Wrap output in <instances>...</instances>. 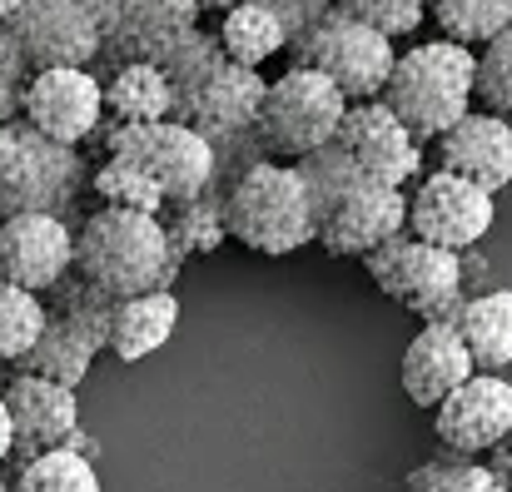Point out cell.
Listing matches in <instances>:
<instances>
[{"instance_id": "35", "label": "cell", "mask_w": 512, "mask_h": 492, "mask_svg": "<svg viewBox=\"0 0 512 492\" xmlns=\"http://www.w3.org/2000/svg\"><path fill=\"white\" fill-rule=\"evenodd\" d=\"M254 5H264V10L279 20L284 40H299L304 30H314V25L334 10V0H254Z\"/></svg>"}, {"instance_id": "28", "label": "cell", "mask_w": 512, "mask_h": 492, "mask_svg": "<svg viewBox=\"0 0 512 492\" xmlns=\"http://www.w3.org/2000/svg\"><path fill=\"white\" fill-rule=\"evenodd\" d=\"M50 299H55V309H45V314H55L60 324H70L95 353H105V338H110V314H115V299H105V294H95L90 284H80L75 274H65L55 289H50Z\"/></svg>"}, {"instance_id": "43", "label": "cell", "mask_w": 512, "mask_h": 492, "mask_svg": "<svg viewBox=\"0 0 512 492\" xmlns=\"http://www.w3.org/2000/svg\"><path fill=\"white\" fill-rule=\"evenodd\" d=\"M508 135H512V120H508Z\"/></svg>"}, {"instance_id": "19", "label": "cell", "mask_w": 512, "mask_h": 492, "mask_svg": "<svg viewBox=\"0 0 512 492\" xmlns=\"http://www.w3.org/2000/svg\"><path fill=\"white\" fill-rule=\"evenodd\" d=\"M473 378V363L458 343L453 324H423L408 348H403V363H398V383L408 393V403L418 408H438L453 388H463Z\"/></svg>"}, {"instance_id": "4", "label": "cell", "mask_w": 512, "mask_h": 492, "mask_svg": "<svg viewBox=\"0 0 512 492\" xmlns=\"http://www.w3.org/2000/svg\"><path fill=\"white\" fill-rule=\"evenodd\" d=\"M224 239L249 254H294L314 244V204L294 164L254 160L224 189Z\"/></svg>"}, {"instance_id": "36", "label": "cell", "mask_w": 512, "mask_h": 492, "mask_svg": "<svg viewBox=\"0 0 512 492\" xmlns=\"http://www.w3.org/2000/svg\"><path fill=\"white\" fill-rule=\"evenodd\" d=\"M0 75L5 80H30V70H25V60H20V50H15V40H10V30L0 25Z\"/></svg>"}, {"instance_id": "27", "label": "cell", "mask_w": 512, "mask_h": 492, "mask_svg": "<svg viewBox=\"0 0 512 492\" xmlns=\"http://www.w3.org/2000/svg\"><path fill=\"white\" fill-rule=\"evenodd\" d=\"M160 229L179 264L189 254H214L224 244V194H199L189 204H170L160 214Z\"/></svg>"}, {"instance_id": "37", "label": "cell", "mask_w": 512, "mask_h": 492, "mask_svg": "<svg viewBox=\"0 0 512 492\" xmlns=\"http://www.w3.org/2000/svg\"><path fill=\"white\" fill-rule=\"evenodd\" d=\"M15 120H20V80L0 75V125H15Z\"/></svg>"}, {"instance_id": "6", "label": "cell", "mask_w": 512, "mask_h": 492, "mask_svg": "<svg viewBox=\"0 0 512 492\" xmlns=\"http://www.w3.org/2000/svg\"><path fill=\"white\" fill-rule=\"evenodd\" d=\"M289 50V70H314L324 75L343 95V105H368L383 95L388 70L398 60L393 40H383L378 30L348 20L339 10H329L314 30H304L299 40L284 45Z\"/></svg>"}, {"instance_id": "18", "label": "cell", "mask_w": 512, "mask_h": 492, "mask_svg": "<svg viewBox=\"0 0 512 492\" xmlns=\"http://www.w3.org/2000/svg\"><path fill=\"white\" fill-rule=\"evenodd\" d=\"M438 150V174H453L473 189H483L488 199H498L512 184V135L508 120L498 115H483V110H468L448 135L433 140Z\"/></svg>"}, {"instance_id": "22", "label": "cell", "mask_w": 512, "mask_h": 492, "mask_svg": "<svg viewBox=\"0 0 512 492\" xmlns=\"http://www.w3.org/2000/svg\"><path fill=\"white\" fill-rule=\"evenodd\" d=\"M174 324H179V299L170 294H140V299H120L110 314V338L105 348L120 363H140L150 353H160L170 343Z\"/></svg>"}, {"instance_id": "32", "label": "cell", "mask_w": 512, "mask_h": 492, "mask_svg": "<svg viewBox=\"0 0 512 492\" xmlns=\"http://www.w3.org/2000/svg\"><path fill=\"white\" fill-rule=\"evenodd\" d=\"M45 328V299L0 284V368H15Z\"/></svg>"}, {"instance_id": "29", "label": "cell", "mask_w": 512, "mask_h": 492, "mask_svg": "<svg viewBox=\"0 0 512 492\" xmlns=\"http://www.w3.org/2000/svg\"><path fill=\"white\" fill-rule=\"evenodd\" d=\"M90 184H95V194L105 199V209L150 214V219H160V214H165V194H160V184H155L145 169H135V164L100 160L95 164V174H90Z\"/></svg>"}, {"instance_id": "5", "label": "cell", "mask_w": 512, "mask_h": 492, "mask_svg": "<svg viewBox=\"0 0 512 492\" xmlns=\"http://www.w3.org/2000/svg\"><path fill=\"white\" fill-rule=\"evenodd\" d=\"M343 95L314 70H284L279 80L264 85L259 115H254V150L259 160H309L319 155L343 120Z\"/></svg>"}, {"instance_id": "9", "label": "cell", "mask_w": 512, "mask_h": 492, "mask_svg": "<svg viewBox=\"0 0 512 492\" xmlns=\"http://www.w3.org/2000/svg\"><path fill=\"white\" fill-rule=\"evenodd\" d=\"M363 269L393 304H403L423 324H453V314L463 304V259L443 254V249H428L408 234L378 244L363 259Z\"/></svg>"}, {"instance_id": "15", "label": "cell", "mask_w": 512, "mask_h": 492, "mask_svg": "<svg viewBox=\"0 0 512 492\" xmlns=\"http://www.w3.org/2000/svg\"><path fill=\"white\" fill-rule=\"evenodd\" d=\"M403 224H408V194L403 189L353 184L314 224V244L334 259H368L378 244L398 239Z\"/></svg>"}, {"instance_id": "11", "label": "cell", "mask_w": 512, "mask_h": 492, "mask_svg": "<svg viewBox=\"0 0 512 492\" xmlns=\"http://www.w3.org/2000/svg\"><path fill=\"white\" fill-rule=\"evenodd\" d=\"M30 75L40 70H90L100 60V30L80 0H20L5 20Z\"/></svg>"}, {"instance_id": "21", "label": "cell", "mask_w": 512, "mask_h": 492, "mask_svg": "<svg viewBox=\"0 0 512 492\" xmlns=\"http://www.w3.org/2000/svg\"><path fill=\"white\" fill-rule=\"evenodd\" d=\"M453 333L473 373H503L512 363V289H488L458 304Z\"/></svg>"}, {"instance_id": "16", "label": "cell", "mask_w": 512, "mask_h": 492, "mask_svg": "<svg viewBox=\"0 0 512 492\" xmlns=\"http://www.w3.org/2000/svg\"><path fill=\"white\" fill-rule=\"evenodd\" d=\"M5 418H10V458L30 463L40 453H55L70 443V433L80 428V403L70 388L30 378V373H10L0 388Z\"/></svg>"}, {"instance_id": "34", "label": "cell", "mask_w": 512, "mask_h": 492, "mask_svg": "<svg viewBox=\"0 0 512 492\" xmlns=\"http://www.w3.org/2000/svg\"><path fill=\"white\" fill-rule=\"evenodd\" d=\"M428 5H433V0H334L339 15L358 20V25H368V30H378L383 40H403V35H413V30L423 25Z\"/></svg>"}, {"instance_id": "41", "label": "cell", "mask_w": 512, "mask_h": 492, "mask_svg": "<svg viewBox=\"0 0 512 492\" xmlns=\"http://www.w3.org/2000/svg\"><path fill=\"white\" fill-rule=\"evenodd\" d=\"M0 492H10V483H5V478H0Z\"/></svg>"}, {"instance_id": "38", "label": "cell", "mask_w": 512, "mask_h": 492, "mask_svg": "<svg viewBox=\"0 0 512 492\" xmlns=\"http://www.w3.org/2000/svg\"><path fill=\"white\" fill-rule=\"evenodd\" d=\"M10 458V418H5V403H0V463Z\"/></svg>"}, {"instance_id": "24", "label": "cell", "mask_w": 512, "mask_h": 492, "mask_svg": "<svg viewBox=\"0 0 512 492\" xmlns=\"http://www.w3.org/2000/svg\"><path fill=\"white\" fill-rule=\"evenodd\" d=\"M214 40H219V55L229 65H239V70H259L264 60L284 55V45H289L284 30H279V20L264 5H254V0L229 5L224 20H219V30H214Z\"/></svg>"}, {"instance_id": "1", "label": "cell", "mask_w": 512, "mask_h": 492, "mask_svg": "<svg viewBox=\"0 0 512 492\" xmlns=\"http://www.w3.org/2000/svg\"><path fill=\"white\" fill-rule=\"evenodd\" d=\"M160 75L170 80L174 110L170 120L194 130L209 145L239 140L254 130L259 100H264V75L259 70H239L219 55V40L209 30H184L170 45V55L160 60Z\"/></svg>"}, {"instance_id": "13", "label": "cell", "mask_w": 512, "mask_h": 492, "mask_svg": "<svg viewBox=\"0 0 512 492\" xmlns=\"http://www.w3.org/2000/svg\"><path fill=\"white\" fill-rule=\"evenodd\" d=\"M105 120L100 80L90 70H40L20 85V125L50 145H85Z\"/></svg>"}, {"instance_id": "25", "label": "cell", "mask_w": 512, "mask_h": 492, "mask_svg": "<svg viewBox=\"0 0 512 492\" xmlns=\"http://www.w3.org/2000/svg\"><path fill=\"white\" fill-rule=\"evenodd\" d=\"M90 363H95V348L70 324H60L55 314H45V328H40L35 348L15 363V373H30V378H45V383H60V388L75 393L85 383Z\"/></svg>"}, {"instance_id": "3", "label": "cell", "mask_w": 512, "mask_h": 492, "mask_svg": "<svg viewBox=\"0 0 512 492\" xmlns=\"http://www.w3.org/2000/svg\"><path fill=\"white\" fill-rule=\"evenodd\" d=\"M383 110L408 130V140L423 150L438 135H448L473 110V50L448 40L408 45L383 85Z\"/></svg>"}, {"instance_id": "26", "label": "cell", "mask_w": 512, "mask_h": 492, "mask_svg": "<svg viewBox=\"0 0 512 492\" xmlns=\"http://www.w3.org/2000/svg\"><path fill=\"white\" fill-rule=\"evenodd\" d=\"M428 15L443 30L438 40L463 45V50H473V45L483 50L503 30H512V0H433Z\"/></svg>"}, {"instance_id": "20", "label": "cell", "mask_w": 512, "mask_h": 492, "mask_svg": "<svg viewBox=\"0 0 512 492\" xmlns=\"http://www.w3.org/2000/svg\"><path fill=\"white\" fill-rule=\"evenodd\" d=\"M194 25H199V10L189 0H130L115 35L100 45V55H110L115 70L120 65H155L160 70L170 45Z\"/></svg>"}, {"instance_id": "12", "label": "cell", "mask_w": 512, "mask_h": 492, "mask_svg": "<svg viewBox=\"0 0 512 492\" xmlns=\"http://www.w3.org/2000/svg\"><path fill=\"white\" fill-rule=\"evenodd\" d=\"M329 145L353 164V174H358L363 184H378V189H408V184H418V174H423V150H418V145L408 140V130L383 110V100L348 105Z\"/></svg>"}, {"instance_id": "10", "label": "cell", "mask_w": 512, "mask_h": 492, "mask_svg": "<svg viewBox=\"0 0 512 492\" xmlns=\"http://www.w3.org/2000/svg\"><path fill=\"white\" fill-rule=\"evenodd\" d=\"M493 214H498V204L483 189H473V184H463L453 174L428 169V174H418V184L408 194L403 234L428 244V249H443V254L463 259V254H473L483 244V234L493 229Z\"/></svg>"}, {"instance_id": "17", "label": "cell", "mask_w": 512, "mask_h": 492, "mask_svg": "<svg viewBox=\"0 0 512 492\" xmlns=\"http://www.w3.org/2000/svg\"><path fill=\"white\" fill-rule=\"evenodd\" d=\"M75 234L55 214H15L0 224V284L25 294H50L70 274Z\"/></svg>"}, {"instance_id": "30", "label": "cell", "mask_w": 512, "mask_h": 492, "mask_svg": "<svg viewBox=\"0 0 512 492\" xmlns=\"http://www.w3.org/2000/svg\"><path fill=\"white\" fill-rule=\"evenodd\" d=\"M10 492H105V488H100V473H95L90 458L55 448V453H40V458L20 463Z\"/></svg>"}, {"instance_id": "23", "label": "cell", "mask_w": 512, "mask_h": 492, "mask_svg": "<svg viewBox=\"0 0 512 492\" xmlns=\"http://www.w3.org/2000/svg\"><path fill=\"white\" fill-rule=\"evenodd\" d=\"M100 105H105L110 125H160V120H170L174 95L170 80L155 65H120L110 75V85H100Z\"/></svg>"}, {"instance_id": "31", "label": "cell", "mask_w": 512, "mask_h": 492, "mask_svg": "<svg viewBox=\"0 0 512 492\" xmlns=\"http://www.w3.org/2000/svg\"><path fill=\"white\" fill-rule=\"evenodd\" d=\"M473 105L483 115L512 120V30L473 55Z\"/></svg>"}, {"instance_id": "8", "label": "cell", "mask_w": 512, "mask_h": 492, "mask_svg": "<svg viewBox=\"0 0 512 492\" xmlns=\"http://www.w3.org/2000/svg\"><path fill=\"white\" fill-rule=\"evenodd\" d=\"M85 160L65 145L30 135L20 120L0 125V224L15 214H55L80 194Z\"/></svg>"}, {"instance_id": "40", "label": "cell", "mask_w": 512, "mask_h": 492, "mask_svg": "<svg viewBox=\"0 0 512 492\" xmlns=\"http://www.w3.org/2000/svg\"><path fill=\"white\" fill-rule=\"evenodd\" d=\"M15 10H20V0H0V25H5V20H10Z\"/></svg>"}, {"instance_id": "42", "label": "cell", "mask_w": 512, "mask_h": 492, "mask_svg": "<svg viewBox=\"0 0 512 492\" xmlns=\"http://www.w3.org/2000/svg\"><path fill=\"white\" fill-rule=\"evenodd\" d=\"M503 448H512V428H508V443H503Z\"/></svg>"}, {"instance_id": "44", "label": "cell", "mask_w": 512, "mask_h": 492, "mask_svg": "<svg viewBox=\"0 0 512 492\" xmlns=\"http://www.w3.org/2000/svg\"><path fill=\"white\" fill-rule=\"evenodd\" d=\"M0 373H5V368H0Z\"/></svg>"}, {"instance_id": "2", "label": "cell", "mask_w": 512, "mask_h": 492, "mask_svg": "<svg viewBox=\"0 0 512 492\" xmlns=\"http://www.w3.org/2000/svg\"><path fill=\"white\" fill-rule=\"evenodd\" d=\"M70 274L120 304L140 294H170V284L179 279V259L165 244L160 219L125 214V209H95L75 234Z\"/></svg>"}, {"instance_id": "14", "label": "cell", "mask_w": 512, "mask_h": 492, "mask_svg": "<svg viewBox=\"0 0 512 492\" xmlns=\"http://www.w3.org/2000/svg\"><path fill=\"white\" fill-rule=\"evenodd\" d=\"M433 428H438V443L458 463L498 453L512 428V383L503 373H473L463 388H453L433 408Z\"/></svg>"}, {"instance_id": "39", "label": "cell", "mask_w": 512, "mask_h": 492, "mask_svg": "<svg viewBox=\"0 0 512 492\" xmlns=\"http://www.w3.org/2000/svg\"><path fill=\"white\" fill-rule=\"evenodd\" d=\"M189 5H194V10H219V15H224V10L239 5V0H189Z\"/></svg>"}, {"instance_id": "7", "label": "cell", "mask_w": 512, "mask_h": 492, "mask_svg": "<svg viewBox=\"0 0 512 492\" xmlns=\"http://www.w3.org/2000/svg\"><path fill=\"white\" fill-rule=\"evenodd\" d=\"M105 155L100 160H125L135 169H145L160 194H165V209L170 204H189L199 194L214 189V145L199 140L194 130L174 125V120H160V125H105L95 130Z\"/></svg>"}, {"instance_id": "33", "label": "cell", "mask_w": 512, "mask_h": 492, "mask_svg": "<svg viewBox=\"0 0 512 492\" xmlns=\"http://www.w3.org/2000/svg\"><path fill=\"white\" fill-rule=\"evenodd\" d=\"M403 492H508V478L488 463H458V458H438L408 473Z\"/></svg>"}]
</instances>
